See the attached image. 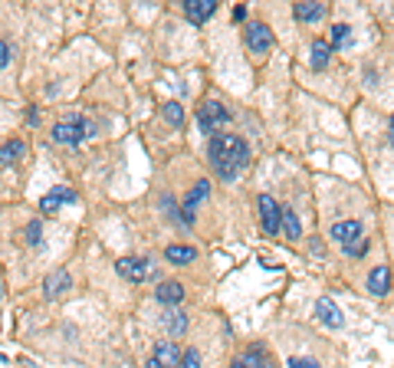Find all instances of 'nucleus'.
Segmentation results:
<instances>
[{
	"instance_id": "nucleus-19",
	"label": "nucleus",
	"mask_w": 394,
	"mask_h": 368,
	"mask_svg": "<svg viewBox=\"0 0 394 368\" xmlns=\"http://www.w3.org/2000/svg\"><path fill=\"white\" fill-rule=\"evenodd\" d=\"M161 326L171 332V335H181V332L187 329V316H185V313H178V309H168L164 319H161Z\"/></svg>"
},
{
	"instance_id": "nucleus-2",
	"label": "nucleus",
	"mask_w": 394,
	"mask_h": 368,
	"mask_svg": "<svg viewBox=\"0 0 394 368\" xmlns=\"http://www.w3.org/2000/svg\"><path fill=\"white\" fill-rule=\"evenodd\" d=\"M96 132V125L83 119V115H69V119H62L53 125V139L60 141V145H79V141H86L89 135Z\"/></svg>"
},
{
	"instance_id": "nucleus-10",
	"label": "nucleus",
	"mask_w": 394,
	"mask_h": 368,
	"mask_svg": "<svg viewBox=\"0 0 394 368\" xmlns=\"http://www.w3.org/2000/svg\"><path fill=\"white\" fill-rule=\"evenodd\" d=\"M73 201H76V191L56 188V191H49V194L40 198V211H43V214H56V211H60V204H73Z\"/></svg>"
},
{
	"instance_id": "nucleus-26",
	"label": "nucleus",
	"mask_w": 394,
	"mask_h": 368,
	"mask_svg": "<svg viewBox=\"0 0 394 368\" xmlns=\"http://www.w3.org/2000/svg\"><path fill=\"white\" fill-rule=\"evenodd\" d=\"M178 368H200V356H197V349H187L185 356H181V365Z\"/></svg>"
},
{
	"instance_id": "nucleus-25",
	"label": "nucleus",
	"mask_w": 394,
	"mask_h": 368,
	"mask_svg": "<svg viewBox=\"0 0 394 368\" xmlns=\"http://www.w3.org/2000/svg\"><path fill=\"white\" fill-rule=\"evenodd\" d=\"M40 237H43V224H40V220H30V224H26V243L40 247Z\"/></svg>"
},
{
	"instance_id": "nucleus-24",
	"label": "nucleus",
	"mask_w": 394,
	"mask_h": 368,
	"mask_svg": "<svg viewBox=\"0 0 394 368\" xmlns=\"http://www.w3.org/2000/svg\"><path fill=\"white\" fill-rule=\"evenodd\" d=\"M164 119H168L174 128H181L185 125V109H181L178 102H168V105H164Z\"/></svg>"
},
{
	"instance_id": "nucleus-28",
	"label": "nucleus",
	"mask_w": 394,
	"mask_h": 368,
	"mask_svg": "<svg viewBox=\"0 0 394 368\" xmlns=\"http://www.w3.org/2000/svg\"><path fill=\"white\" fill-rule=\"evenodd\" d=\"M365 250H368V243H365V240H361V243H348V247H345V254H348V256H361Z\"/></svg>"
},
{
	"instance_id": "nucleus-5",
	"label": "nucleus",
	"mask_w": 394,
	"mask_h": 368,
	"mask_svg": "<svg viewBox=\"0 0 394 368\" xmlns=\"http://www.w3.org/2000/svg\"><path fill=\"white\" fill-rule=\"evenodd\" d=\"M115 267H119V277H125L128 283H142V279L151 273V263L142 260V256H122Z\"/></svg>"
},
{
	"instance_id": "nucleus-31",
	"label": "nucleus",
	"mask_w": 394,
	"mask_h": 368,
	"mask_svg": "<svg viewBox=\"0 0 394 368\" xmlns=\"http://www.w3.org/2000/svg\"><path fill=\"white\" fill-rule=\"evenodd\" d=\"M230 368H243V362H240V356L234 358V365H230Z\"/></svg>"
},
{
	"instance_id": "nucleus-13",
	"label": "nucleus",
	"mask_w": 394,
	"mask_h": 368,
	"mask_svg": "<svg viewBox=\"0 0 394 368\" xmlns=\"http://www.w3.org/2000/svg\"><path fill=\"white\" fill-rule=\"evenodd\" d=\"M155 299L158 303H164V306H178L181 299H185V286L181 283H158V290H155Z\"/></svg>"
},
{
	"instance_id": "nucleus-7",
	"label": "nucleus",
	"mask_w": 394,
	"mask_h": 368,
	"mask_svg": "<svg viewBox=\"0 0 394 368\" xmlns=\"http://www.w3.org/2000/svg\"><path fill=\"white\" fill-rule=\"evenodd\" d=\"M246 46L250 53H266L273 46V33L266 24H250L246 26Z\"/></svg>"
},
{
	"instance_id": "nucleus-18",
	"label": "nucleus",
	"mask_w": 394,
	"mask_h": 368,
	"mask_svg": "<svg viewBox=\"0 0 394 368\" xmlns=\"http://www.w3.org/2000/svg\"><path fill=\"white\" fill-rule=\"evenodd\" d=\"M164 260H168V263H178V267H181V263H194L197 250L194 247H168V250H164Z\"/></svg>"
},
{
	"instance_id": "nucleus-15",
	"label": "nucleus",
	"mask_w": 394,
	"mask_h": 368,
	"mask_svg": "<svg viewBox=\"0 0 394 368\" xmlns=\"http://www.w3.org/2000/svg\"><path fill=\"white\" fill-rule=\"evenodd\" d=\"M388 290H391V270H388V267H375L368 273V292L384 296Z\"/></svg>"
},
{
	"instance_id": "nucleus-20",
	"label": "nucleus",
	"mask_w": 394,
	"mask_h": 368,
	"mask_svg": "<svg viewBox=\"0 0 394 368\" xmlns=\"http://www.w3.org/2000/svg\"><path fill=\"white\" fill-rule=\"evenodd\" d=\"M332 60V46L325 43V40H316L312 43V69H325Z\"/></svg>"
},
{
	"instance_id": "nucleus-12",
	"label": "nucleus",
	"mask_w": 394,
	"mask_h": 368,
	"mask_svg": "<svg viewBox=\"0 0 394 368\" xmlns=\"http://www.w3.org/2000/svg\"><path fill=\"white\" fill-rule=\"evenodd\" d=\"M73 286V277L66 273V270H56V273H49L46 283H43V292H46L49 299H56V296H62V292Z\"/></svg>"
},
{
	"instance_id": "nucleus-33",
	"label": "nucleus",
	"mask_w": 394,
	"mask_h": 368,
	"mask_svg": "<svg viewBox=\"0 0 394 368\" xmlns=\"http://www.w3.org/2000/svg\"><path fill=\"white\" fill-rule=\"evenodd\" d=\"M0 303H3V286H0Z\"/></svg>"
},
{
	"instance_id": "nucleus-1",
	"label": "nucleus",
	"mask_w": 394,
	"mask_h": 368,
	"mask_svg": "<svg viewBox=\"0 0 394 368\" xmlns=\"http://www.w3.org/2000/svg\"><path fill=\"white\" fill-rule=\"evenodd\" d=\"M210 161L223 181H234L246 165H250V145L237 135H214L210 139Z\"/></svg>"
},
{
	"instance_id": "nucleus-22",
	"label": "nucleus",
	"mask_w": 394,
	"mask_h": 368,
	"mask_svg": "<svg viewBox=\"0 0 394 368\" xmlns=\"http://www.w3.org/2000/svg\"><path fill=\"white\" fill-rule=\"evenodd\" d=\"M283 230L289 234V240H299V237H302L299 217H296V211H289V207H283Z\"/></svg>"
},
{
	"instance_id": "nucleus-14",
	"label": "nucleus",
	"mask_w": 394,
	"mask_h": 368,
	"mask_svg": "<svg viewBox=\"0 0 394 368\" xmlns=\"http://www.w3.org/2000/svg\"><path fill=\"white\" fill-rule=\"evenodd\" d=\"M358 237H361V224L358 220H339V224H332V240H342L348 247Z\"/></svg>"
},
{
	"instance_id": "nucleus-27",
	"label": "nucleus",
	"mask_w": 394,
	"mask_h": 368,
	"mask_svg": "<svg viewBox=\"0 0 394 368\" xmlns=\"http://www.w3.org/2000/svg\"><path fill=\"white\" fill-rule=\"evenodd\" d=\"M289 368H319V362H312V358H289Z\"/></svg>"
},
{
	"instance_id": "nucleus-11",
	"label": "nucleus",
	"mask_w": 394,
	"mask_h": 368,
	"mask_svg": "<svg viewBox=\"0 0 394 368\" xmlns=\"http://www.w3.org/2000/svg\"><path fill=\"white\" fill-rule=\"evenodd\" d=\"M181 356H185V352H181V345H174V342H158L155 345V362H161V365L164 368H178L181 365Z\"/></svg>"
},
{
	"instance_id": "nucleus-30",
	"label": "nucleus",
	"mask_w": 394,
	"mask_h": 368,
	"mask_svg": "<svg viewBox=\"0 0 394 368\" xmlns=\"http://www.w3.org/2000/svg\"><path fill=\"white\" fill-rule=\"evenodd\" d=\"M145 368H164V365H161V362H155V358H148Z\"/></svg>"
},
{
	"instance_id": "nucleus-3",
	"label": "nucleus",
	"mask_w": 394,
	"mask_h": 368,
	"mask_svg": "<svg viewBox=\"0 0 394 368\" xmlns=\"http://www.w3.org/2000/svg\"><path fill=\"white\" fill-rule=\"evenodd\" d=\"M230 122V112L223 109L217 99H207L204 105H200V115H197V125H200V132L204 135H214L217 128H223Z\"/></svg>"
},
{
	"instance_id": "nucleus-23",
	"label": "nucleus",
	"mask_w": 394,
	"mask_h": 368,
	"mask_svg": "<svg viewBox=\"0 0 394 368\" xmlns=\"http://www.w3.org/2000/svg\"><path fill=\"white\" fill-rule=\"evenodd\" d=\"M332 50H342V46H352V30L345 24H335L332 26V43H329Z\"/></svg>"
},
{
	"instance_id": "nucleus-16",
	"label": "nucleus",
	"mask_w": 394,
	"mask_h": 368,
	"mask_svg": "<svg viewBox=\"0 0 394 368\" xmlns=\"http://www.w3.org/2000/svg\"><path fill=\"white\" fill-rule=\"evenodd\" d=\"M24 155H26V141L24 139H10V141L0 145V161H3V165H17Z\"/></svg>"
},
{
	"instance_id": "nucleus-4",
	"label": "nucleus",
	"mask_w": 394,
	"mask_h": 368,
	"mask_svg": "<svg viewBox=\"0 0 394 368\" xmlns=\"http://www.w3.org/2000/svg\"><path fill=\"white\" fill-rule=\"evenodd\" d=\"M259 224H263V230L270 237H276L283 230V207L273 201L270 194H259Z\"/></svg>"
},
{
	"instance_id": "nucleus-17",
	"label": "nucleus",
	"mask_w": 394,
	"mask_h": 368,
	"mask_svg": "<svg viewBox=\"0 0 394 368\" xmlns=\"http://www.w3.org/2000/svg\"><path fill=\"white\" fill-rule=\"evenodd\" d=\"M322 17H325V3H296V20L316 24Z\"/></svg>"
},
{
	"instance_id": "nucleus-21",
	"label": "nucleus",
	"mask_w": 394,
	"mask_h": 368,
	"mask_svg": "<svg viewBox=\"0 0 394 368\" xmlns=\"http://www.w3.org/2000/svg\"><path fill=\"white\" fill-rule=\"evenodd\" d=\"M240 362H243V368H266V352L259 345H253V349H246L240 356Z\"/></svg>"
},
{
	"instance_id": "nucleus-8",
	"label": "nucleus",
	"mask_w": 394,
	"mask_h": 368,
	"mask_svg": "<svg viewBox=\"0 0 394 368\" xmlns=\"http://www.w3.org/2000/svg\"><path fill=\"white\" fill-rule=\"evenodd\" d=\"M316 316H319V322H325L329 329H342L345 326V316H342V309L329 299V296H322L319 303H316Z\"/></svg>"
},
{
	"instance_id": "nucleus-32",
	"label": "nucleus",
	"mask_w": 394,
	"mask_h": 368,
	"mask_svg": "<svg viewBox=\"0 0 394 368\" xmlns=\"http://www.w3.org/2000/svg\"><path fill=\"white\" fill-rule=\"evenodd\" d=\"M391 145H394V119H391Z\"/></svg>"
},
{
	"instance_id": "nucleus-29",
	"label": "nucleus",
	"mask_w": 394,
	"mask_h": 368,
	"mask_svg": "<svg viewBox=\"0 0 394 368\" xmlns=\"http://www.w3.org/2000/svg\"><path fill=\"white\" fill-rule=\"evenodd\" d=\"M7 63H10V46H7V43L0 40V69H3Z\"/></svg>"
},
{
	"instance_id": "nucleus-6",
	"label": "nucleus",
	"mask_w": 394,
	"mask_h": 368,
	"mask_svg": "<svg viewBox=\"0 0 394 368\" xmlns=\"http://www.w3.org/2000/svg\"><path fill=\"white\" fill-rule=\"evenodd\" d=\"M210 194V181H197V188L191 191V194H187V201H185V211H181V214H178V220H181V224H185V227H191V224H194V211H197V204L204 201V198H207Z\"/></svg>"
},
{
	"instance_id": "nucleus-9",
	"label": "nucleus",
	"mask_w": 394,
	"mask_h": 368,
	"mask_svg": "<svg viewBox=\"0 0 394 368\" xmlns=\"http://www.w3.org/2000/svg\"><path fill=\"white\" fill-rule=\"evenodd\" d=\"M185 13L191 24H204L217 13V0H185Z\"/></svg>"
}]
</instances>
